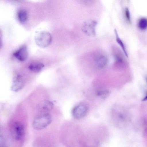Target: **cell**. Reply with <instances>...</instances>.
<instances>
[{
	"instance_id": "6da1fadb",
	"label": "cell",
	"mask_w": 147,
	"mask_h": 147,
	"mask_svg": "<svg viewBox=\"0 0 147 147\" xmlns=\"http://www.w3.org/2000/svg\"><path fill=\"white\" fill-rule=\"evenodd\" d=\"M51 121V115L48 113H44L38 116L34 119L33 126L36 129H42L50 124Z\"/></svg>"
},
{
	"instance_id": "7a4b0ae2",
	"label": "cell",
	"mask_w": 147,
	"mask_h": 147,
	"mask_svg": "<svg viewBox=\"0 0 147 147\" xmlns=\"http://www.w3.org/2000/svg\"><path fill=\"white\" fill-rule=\"evenodd\" d=\"M50 34L47 31H40L37 33L35 37L36 43L39 46L44 48L49 46L52 41Z\"/></svg>"
},
{
	"instance_id": "3957f363",
	"label": "cell",
	"mask_w": 147,
	"mask_h": 147,
	"mask_svg": "<svg viewBox=\"0 0 147 147\" xmlns=\"http://www.w3.org/2000/svg\"><path fill=\"white\" fill-rule=\"evenodd\" d=\"M88 110V105L84 102H81L73 108L72 111V115L75 119H81L86 115Z\"/></svg>"
},
{
	"instance_id": "277c9868",
	"label": "cell",
	"mask_w": 147,
	"mask_h": 147,
	"mask_svg": "<svg viewBox=\"0 0 147 147\" xmlns=\"http://www.w3.org/2000/svg\"><path fill=\"white\" fill-rule=\"evenodd\" d=\"M97 22L95 20L85 22L82 26V30L86 34L89 36H95L96 35V27Z\"/></svg>"
},
{
	"instance_id": "5b68a950",
	"label": "cell",
	"mask_w": 147,
	"mask_h": 147,
	"mask_svg": "<svg viewBox=\"0 0 147 147\" xmlns=\"http://www.w3.org/2000/svg\"><path fill=\"white\" fill-rule=\"evenodd\" d=\"M13 56L18 60L23 61L25 60L28 55V52L27 47L23 45L15 51Z\"/></svg>"
},
{
	"instance_id": "8992f818",
	"label": "cell",
	"mask_w": 147,
	"mask_h": 147,
	"mask_svg": "<svg viewBox=\"0 0 147 147\" xmlns=\"http://www.w3.org/2000/svg\"><path fill=\"white\" fill-rule=\"evenodd\" d=\"M15 137L18 140H21L25 134V128L24 125L20 122L15 123L14 125Z\"/></svg>"
},
{
	"instance_id": "52a82bcc",
	"label": "cell",
	"mask_w": 147,
	"mask_h": 147,
	"mask_svg": "<svg viewBox=\"0 0 147 147\" xmlns=\"http://www.w3.org/2000/svg\"><path fill=\"white\" fill-rule=\"evenodd\" d=\"M53 107V104L51 101L44 100L38 104L37 109L40 112L45 113L51 111Z\"/></svg>"
},
{
	"instance_id": "ba28073f",
	"label": "cell",
	"mask_w": 147,
	"mask_h": 147,
	"mask_svg": "<svg viewBox=\"0 0 147 147\" xmlns=\"http://www.w3.org/2000/svg\"><path fill=\"white\" fill-rule=\"evenodd\" d=\"M95 63L96 65L98 68L102 69L107 65L108 63V59L105 55H100L96 57Z\"/></svg>"
},
{
	"instance_id": "9c48e42d",
	"label": "cell",
	"mask_w": 147,
	"mask_h": 147,
	"mask_svg": "<svg viewBox=\"0 0 147 147\" xmlns=\"http://www.w3.org/2000/svg\"><path fill=\"white\" fill-rule=\"evenodd\" d=\"M24 83L22 78L20 77H17L14 79L11 89L12 90L17 91L21 89L24 86Z\"/></svg>"
},
{
	"instance_id": "30bf717a",
	"label": "cell",
	"mask_w": 147,
	"mask_h": 147,
	"mask_svg": "<svg viewBox=\"0 0 147 147\" xmlns=\"http://www.w3.org/2000/svg\"><path fill=\"white\" fill-rule=\"evenodd\" d=\"M43 63L40 62H34L31 63L28 66L29 69L32 71L38 73L44 67Z\"/></svg>"
},
{
	"instance_id": "8fae6325",
	"label": "cell",
	"mask_w": 147,
	"mask_h": 147,
	"mask_svg": "<svg viewBox=\"0 0 147 147\" xmlns=\"http://www.w3.org/2000/svg\"><path fill=\"white\" fill-rule=\"evenodd\" d=\"M113 54L116 62L119 63H123L124 59L123 56L120 51L115 47L112 48Z\"/></svg>"
},
{
	"instance_id": "7c38bea8",
	"label": "cell",
	"mask_w": 147,
	"mask_h": 147,
	"mask_svg": "<svg viewBox=\"0 0 147 147\" xmlns=\"http://www.w3.org/2000/svg\"><path fill=\"white\" fill-rule=\"evenodd\" d=\"M17 17L18 20L20 23H24L28 19V13L24 9H20L17 12Z\"/></svg>"
},
{
	"instance_id": "4fadbf2b",
	"label": "cell",
	"mask_w": 147,
	"mask_h": 147,
	"mask_svg": "<svg viewBox=\"0 0 147 147\" xmlns=\"http://www.w3.org/2000/svg\"><path fill=\"white\" fill-rule=\"evenodd\" d=\"M114 32L116 36V40L117 42L122 49L123 52L126 56L127 57H128V54L126 51L124 43L122 42V40L120 39V37H119L117 31L116 29H115Z\"/></svg>"
},
{
	"instance_id": "5bb4252c",
	"label": "cell",
	"mask_w": 147,
	"mask_h": 147,
	"mask_svg": "<svg viewBox=\"0 0 147 147\" xmlns=\"http://www.w3.org/2000/svg\"><path fill=\"white\" fill-rule=\"evenodd\" d=\"M109 91L105 89L100 88L96 91V95L102 98H105L109 95Z\"/></svg>"
},
{
	"instance_id": "9a60e30c",
	"label": "cell",
	"mask_w": 147,
	"mask_h": 147,
	"mask_svg": "<svg viewBox=\"0 0 147 147\" xmlns=\"http://www.w3.org/2000/svg\"><path fill=\"white\" fill-rule=\"evenodd\" d=\"M138 28L141 30H145L147 28V20L146 18H141L139 20L138 24Z\"/></svg>"
},
{
	"instance_id": "2e32d148",
	"label": "cell",
	"mask_w": 147,
	"mask_h": 147,
	"mask_svg": "<svg viewBox=\"0 0 147 147\" xmlns=\"http://www.w3.org/2000/svg\"><path fill=\"white\" fill-rule=\"evenodd\" d=\"M125 15L127 21L129 23L131 22V16L128 7L125 8Z\"/></svg>"
},
{
	"instance_id": "e0dca14e",
	"label": "cell",
	"mask_w": 147,
	"mask_h": 147,
	"mask_svg": "<svg viewBox=\"0 0 147 147\" xmlns=\"http://www.w3.org/2000/svg\"><path fill=\"white\" fill-rule=\"evenodd\" d=\"M1 44H2V40H1V38L0 37V47L1 46Z\"/></svg>"
}]
</instances>
